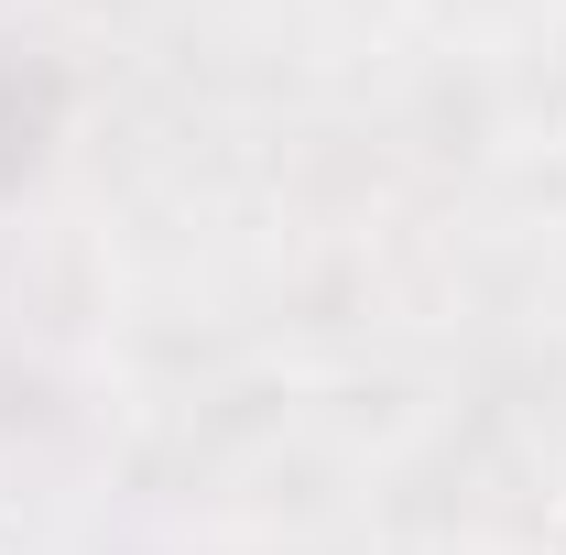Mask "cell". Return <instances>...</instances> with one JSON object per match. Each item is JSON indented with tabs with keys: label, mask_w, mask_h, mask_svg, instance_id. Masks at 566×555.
<instances>
[]
</instances>
